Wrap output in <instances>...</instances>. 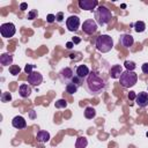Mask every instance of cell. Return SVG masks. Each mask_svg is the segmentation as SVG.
<instances>
[{
	"instance_id": "cell-19",
	"label": "cell",
	"mask_w": 148,
	"mask_h": 148,
	"mask_svg": "<svg viewBox=\"0 0 148 148\" xmlns=\"http://www.w3.org/2000/svg\"><path fill=\"white\" fill-rule=\"evenodd\" d=\"M88 146V140L86 136H79L75 142V148H86Z\"/></svg>"
},
{
	"instance_id": "cell-14",
	"label": "cell",
	"mask_w": 148,
	"mask_h": 148,
	"mask_svg": "<svg viewBox=\"0 0 148 148\" xmlns=\"http://www.w3.org/2000/svg\"><path fill=\"white\" fill-rule=\"evenodd\" d=\"M12 125H13V127H15L17 130H22V128L27 127V120L22 116H15L12 120Z\"/></svg>"
},
{
	"instance_id": "cell-7",
	"label": "cell",
	"mask_w": 148,
	"mask_h": 148,
	"mask_svg": "<svg viewBox=\"0 0 148 148\" xmlns=\"http://www.w3.org/2000/svg\"><path fill=\"white\" fill-rule=\"evenodd\" d=\"M82 30L84 34L87 35H92L97 31V23L95 20L92 18H89V20H86L82 24Z\"/></svg>"
},
{
	"instance_id": "cell-31",
	"label": "cell",
	"mask_w": 148,
	"mask_h": 148,
	"mask_svg": "<svg viewBox=\"0 0 148 148\" xmlns=\"http://www.w3.org/2000/svg\"><path fill=\"white\" fill-rule=\"evenodd\" d=\"M141 71H142L145 74H148V62H145V64L141 66Z\"/></svg>"
},
{
	"instance_id": "cell-1",
	"label": "cell",
	"mask_w": 148,
	"mask_h": 148,
	"mask_svg": "<svg viewBox=\"0 0 148 148\" xmlns=\"http://www.w3.org/2000/svg\"><path fill=\"white\" fill-rule=\"evenodd\" d=\"M83 88L90 95L97 96L106 89V81L96 71H91L89 73V75L84 79Z\"/></svg>"
},
{
	"instance_id": "cell-24",
	"label": "cell",
	"mask_w": 148,
	"mask_h": 148,
	"mask_svg": "<svg viewBox=\"0 0 148 148\" xmlns=\"http://www.w3.org/2000/svg\"><path fill=\"white\" fill-rule=\"evenodd\" d=\"M20 72H21V68H20V66L18 65H12L10 67H9V73L12 74V75H18L20 74Z\"/></svg>"
},
{
	"instance_id": "cell-5",
	"label": "cell",
	"mask_w": 148,
	"mask_h": 148,
	"mask_svg": "<svg viewBox=\"0 0 148 148\" xmlns=\"http://www.w3.org/2000/svg\"><path fill=\"white\" fill-rule=\"evenodd\" d=\"M15 32H16V28L15 24L12 22H6L0 25V34L3 38H10L15 35Z\"/></svg>"
},
{
	"instance_id": "cell-36",
	"label": "cell",
	"mask_w": 148,
	"mask_h": 148,
	"mask_svg": "<svg viewBox=\"0 0 148 148\" xmlns=\"http://www.w3.org/2000/svg\"><path fill=\"white\" fill-rule=\"evenodd\" d=\"M146 134H147V136H148V132H147V133H146Z\"/></svg>"
},
{
	"instance_id": "cell-6",
	"label": "cell",
	"mask_w": 148,
	"mask_h": 148,
	"mask_svg": "<svg viewBox=\"0 0 148 148\" xmlns=\"http://www.w3.org/2000/svg\"><path fill=\"white\" fill-rule=\"evenodd\" d=\"M74 76H75V74H74V72H73V69L71 67H65V68H62L59 72V79H60V81L62 83H66V84L69 83Z\"/></svg>"
},
{
	"instance_id": "cell-32",
	"label": "cell",
	"mask_w": 148,
	"mask_h": 148,
	"mask_svg": "<svg viewBox=\"0 0 148 148\" xmlns=\"http://www.w3.org/2000/svg\"><path fill=\"white\" fill-rule=\"evenodd\" d=\"M128 98H130V101H135V98H136V94H135L134 91H130V94H128Z\"/></svg>"
},
{
	"instance_id": "cell-21",
	"label": "cell",
	"mask_w": 148,
	"mask_h": 148,
	"mask_svg": "<svg viewBox=\"0 0 148 148\" xmlns=\"http://www.w3.org/2000/svg\"><path fill=\"white\" fill-rule=\"evenodd\" d=\"M77 89H79V87H77L75 83H73V82H69V83L66 84V92H68V94H71V95L75 94V92L77 91Z\"/></svg>"
},
{
	"instance_id": "cell-10",
	"label": "cell",
	"mask_w": 148,
	"mask_h": 148,
	"mask_svg": "<svg viewBox=\"0 0 148 148\" xmlns=\"http://www.w3.org/2000/svg\"><path fill=\"white\" fill-rule=\"evenodd\" d=\"M43 82V75L39 72H32L28 75V83L31 86H39Z\"/></svg>"
},
{
	"instance_id": "cell-8",
	"label": "cell",
	"mask_w": 148,
	"mask_h": 148,
	"mask_svg": "<svg viewBox=\"0 0 148 148\" xmlns=\"http://www.w3.org/2000/svg\"><path fill=\"white\" fill-rule=\"evenodd\" d=\"M66 27L69 31H76L80 27V17L77 15H71L66 20Z\"/></svg>"
},
{
	"instance_id": "cell-17",
	"label": "cell",
	"mask_w": 148,
	"mask_h": 148,
	"mask_svg": "<svg viewBox=\"0 0 148 148\" xmlns=\"http://www.w3.org/2000/svg\"><path fill=\"white\" fill-rule=\"evenodd\" d=\"M121 74H123V67L120 65H113L111 67L110 75H111L112 79H119Z\"/></svg>"
},
{
	"instance_id": "cell-12",
	"label": "cell",
	"mask_w": 148,
	"mask_h": 148,
	"mask_svg": "<svg viewBox=\"0 0 148 148\" xmlns=\"http://www.w3.org/2000/svg\"><path fill=\"white\" fill-rule=\"evenodd\" d=\"M135 103H136L139 106H141V108L148 106V92H146V91H140V92L136 95Z\"/></svg>"
},
{
	"instance_id": "cell-16",
	"label": "cell",
	"mask_w": 148,
	"mask_h": 148,
	"mask_svg": "<svg viewBox=\"0 0 148 148\" xmlns=\"http://www.w3.org/2000/svg\"><path fill=\"white\" fill-rule=\"evenodd\" d=\"M0 64L2 66H9V65H12L13 64V56L10 53H8V52L2 53L0 56Z\"/></svg>"
},
{
	"instance_id": "cell-27",
	"label": "cell",
	"mask_w": 148,
	"mask_h": 148,
	"mask_svg": "<svg viewBox=\"0 0 148 148\" xmlns=\"http://www.w3.org/2000/svg\"><path fill=\"white\" fill-rule=\"evenodd\" d=\"M35 68V65H31V64H27L25 65V67H24V72L29 75V74H31L32 73V69Z\"/></svg>"
},
{
	"instance_id": "cell-26",
	"label": "cell",
	"mask_w": 148,
	"mask_h": 148,
	"mask_svg": "<svg viewBox=\"0 0 148 148\" xmlns=\"http://www.w3.org/2000/svg\"><path fill=\"white\" fill-rule=\"evenodd\" d=\"M10 99H12V95H10V92L5 91V92H2V94H1V102L7 103V102H9Z\"/></svg>"
},
{
	"instance_id": "cell-22",
	"label": "cell",
	"mask_w": 148,
	"mask_h": 148,
	"mask_svg": "<svg viewBox=\"0 0 148 148\" xmlns=\"http://www.w3.org/2000/svg\"><path fill=\"white\" fill-rule=\"evenodd\" d=\"M134 30H135L136 32H143V31L146 30V24H145V22H142V21H136V22L134 23Z\"/></svg>"
},
{
	"instance_id": "cell-23",
	"label": "cell",
	"mask_w": 148,
	"mask_h": 148,
	"mask_svg": "<svg viewBox=\"0 0 148 148\" xmlns=\"http://www.w3.org/2000/svg\"><path fill=\"white\" fill-rule=\"evenodd\" d=\"M124 66H125L126 71H132V72H134V69L136 68L135 62H134V61H131V60H125Z\"/></svg>"
},
{
	"instance_id": "cell-15",
	"label": "cell",
	"mask_w": 148,
	"mask_h": 148,
	"mask_svg": "<svg viewBox=\"0 0 148 148\" xmlns=\"http://www.w3.org/2000/svg\"><path fill=\"white\" fill-rule=\"evenodd\" d=\"M18 94H20V96L23 97V98L29 97V96L31 95V88H30V86L27 84V83L21 84L20 88H18Z\"/></svg>"
},
{
	"instance_id": "cell-25",
	"label": "cell",
	"mask_w": 148,
	"mask_h": 148,
	"mask_svg": "<svg viewBox=\"0 0 148 148\" xmlns=\"http://www.w3.org/2000/svg\"><path fill=\"white\" fill-rule=\"evenodd\" d=\"M54 106H56L57 109H65V108L67 106V102H66V99H64V98L58 99V101H56Z\"/></svg>"
},
{
	"instance_id": "cell-28",
	"label": "cell",
	"mask_w": 148,
	"mask_h": 148,
	"mask_svg": "<svg viewBox=\"0 0 148 148\" xmlns=\"http://www.w3.org/2000/svg\"><path fill=\"white\" fill-rule=\"evenodd\" d=\"M38 15V13H37V10H35V9H32V10H30L29 13H28V18L29 20H34L36 16Z\"/></svg>"
},
{
	"instance_id": "cell-2",
	"label": "cell",
	"mask_w": 148,
	"mask_h": 148,
	"mask_svg": "<svg viewBox=\"0 0 148 148\" xmlns=\"http://www.w3.org/2000/svg\"><path fill=\"white\" fill-rule=\"evenodd\" d=\"M95 45H96V49L99 52L106 53V52L112 50V47H113V39L109 35H99L96 38Z\"/></svg>"
},
{
	"instance_id": "cell-33",
	"label": "cell",
	"mask_w": 148,
	"mask_h": 148,
	"mask_svg": "<svg viewBox=\"0 0 148 148\" xmlns=\"http://www.w3.org/2000/svg\"><path fill=\"white\" fill-rule=\"evenodd\" d=\"M27 8H28V5H27L25 2H22V3L20 5V9H21V10H25Z\"/></svg>"
},
{
	"instance_id": "cell-20",
	"label": "cell",
	"mask_w": 148,
	"mask_h": 148,
	"mask_svg": "<svg viewBox=\"0 0 148 148\" xmlns=\"http://www.w3.org/2000/svg\"><path fill=\"white\" fill-rule=\"evenodd\" d=\"M95 116H96V110H95V108H92V106H87V108L84 109V117H86L87 119H92V118H95Z\"/></svg>"
},
{
	"instance_id": "cell-34",
	"label": "cell",
	"mask_w": 148,
	"mask_h": 148,
	"mask_svg": "<svg viewBox=\"0 0 148 148\" xmlns=\"http://www.w3.org/2000/svg\"><path fill=\"white\" fill-rule=\"evenodd\" d=\"M72 42H73L74 44H79V43L81 42V39H80V37H73V39H72Z\"/></svg>"
},
{
	"instance_id": "cell-18",
	"label": "cell",
	"mask_w": 148,
	"mask_h": 148,
	"mask_svg": "<svg viewBox=\"0 0 148 148\" xmlns=\"http://www.w3.org/2000/svg\"><path fill=\"white\" fill-rule=\"evenodd\" d=\"M50 138H51V135H50V133H49L47 131H39V132L37 133V135H36L37 141L40 142V143L47 142V141L50 140Z\"/></svg>"
},
{
	"instance_id": "cell-13",
	"label": "cell",
	"mask_w": 148,
	"mask_h": 148,
	"mask_svg": "<svg viewBox=\"0 0 148 148\" xmlns=\"http://www.w3.org/2000/svg\"><path fill=\"white\" fill-rule=\"evenodd\" d=\"M89 73H90V71H89V68H88L87 65H79L76 67V69H75V75L77 77L82 79V80H84L89 75Z\"/></svg>"
},
{
	"instance_id": "cell-35",
	"label": "cell",
	"mask_w": 148,
	"mask_h": 148,
	"mask_svg": "<svg viewBox=\"0 0 148 148\" xmlns=\"http://www.w3.org/2000/svg\"><path fill=\"white\" fill-rule=\"evenodd\" d=\"M74 46V43L73 42H68V43H66V47L67 49H72Z\"/></svg>"
},
{
	"instance_id": "cell-4",
	"label": "cell",
	"mask_w": 148,
	"mask_h": 148,
	"mask_svg": "<svg viewBox=\"0 0 148 148\" xmlns=\"http://www.w3.org/2000/svg\"><path fill=\"white\" fill-rule=\"evenodd\" d=\"M119 80H120V84L124 88H131V87L135 86V83L138 81V74L132 71H125L120 75Z\"/></svg>"
},
{
	"instance_id": "cell-11",
	"label": "cell",
	"mask_w": 148,
	"mask_h": 148,
	"mask_svg": "<svg viewBox=\"0 0 148 148\" xmlns=\"http://www.w3.org/2000/svg\"><path fill=\"white\" fill-rule=\"evenodd\" d=\"M119 44L124 47H131L134 44V38L130 34H123L119 37Z\"/></svg>"
},
{
	"instance_id": "cell-3",
	"label": "cell",
	"mask_w": 148,
	"mask_h": 148,
	"mask_svg": "<svg viewBox=\"0 0 148 148\" xmlns=\"http://www.w3.org/2000/svg\"><path fill=\"white\" fill-rule=\"evenodd\" d=\"M111 18H112V14H111V10L108 7L99 6L95 10V21H96L97 24L105 25L111 21Z\"/></svg>"
},
{
	"instance_id": "cell-30",
	"label": "cell",
	"mask_w": 148,
	"mask_h": 148,
	"mask_svg": "<svg viewBox=\"0 0 148 148\" xmlns=\"http://www.w3.org/2000/svg\"><path fill=\"white\" fill-rule=\"evenodd\" d=\"M46 21H47L49 23L54 22V21H56V15H53V14H49V15L46 16Z\"/></svg>"
},
{
	"instance_id": "cell-29",
	"label": "cell",
	"mask_w": 148,
	"mask_h": 148,
	"mask_svg": "<svg viewBox=\"0 0 148 148\" xmlns=\"http://www.w3.org/2000/svg\"><path fill=\"white\" fill-rule=\"evenodd\" d=\"M62 20H64V13L62 12H59L58 14H56V21L62 22Z\"/></svg>"
},
{
	"instance_id": "cell-9",
	"label": "cell",
	"mask_w": 148,
	"mask_h": 148,
	"mask_svg": "<svg viewBox=\"0 0 148 148\" xmlns=\"http://www.w3.org/2000/svg\"><path fill=\"white\" fill-rule=\"evenodd\" d=\"M98 6L97 0H80L79 1V7L83 10H90L92 12L96 7Z\"/></svg>"
}]
</instances>
